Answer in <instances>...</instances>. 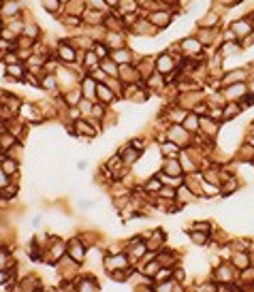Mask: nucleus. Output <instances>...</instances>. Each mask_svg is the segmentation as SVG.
<instances>
[{
	"label": "nucleus",
	"instance_id": "nucleus-42",
	"mask_svg": "<svg viewBox=\"0 0 254 292\" xmlns=\"http://www.w3.org/2000/svg\"><path fill=\"white\" fill-rule=\"evenodd\" d=\"M201 177H203V179H205V181L216 184V186H220V184H222V175H220V171L216 169V166H211V169L203 171V173H201Z\"/></svg>",
	"mask_w": 254,
	"mask_h": 292
},
{
	"label": "nucleus",
	"instance_id": "nucleus-53",
	"mask_svg": "<svg viewBox=\"0 0 254 292\" xmlns=\"http://www.w3.org/2000/svg\"><path fill=\"white\" fill-rule=\"evenodd\" d=\"M105 3H107V7H109V9H118L120 0H105Z\"/></svg>",
	"mask_w": 254,
	"mask_h": 292
},
{
	"label": "nucleus",
	"instance_id": "nucleus-55",
	"mask_svg": "<svg viewBox=\"0 0 254 292\" xmlns=\"http://www.w3.org/2000/svg\"><path fill=\"white\" fill-rule=\"evenodd\" d=\"M60 3H62V5H68V3H70V0H60Z\"/></svg>",
	"mask_w": 254,
	"mask_h": 292
},
{
	"label": "nucleus",
	"instance_id": "nucleus-31",
	"mask_svg": "<svg viewBox=\"0 0 254 292\" xmlns=\"http://www.w3.org/2000/svg\"><path fill=\"white\" fill-rule=\"evenodd\" d=\"M231 263H233L235 269L243 271L246 267H250V254L246 252V249H235V254L231 256Z\"/></svg>",
	"mask_w": 254,
	"mask_h": 292
},
{
	"label": "nucleus",
	"instance_id": "nucleus-13",
	"mask_svg": "<svg viewBox=\"0 0 254 292\" xmlns=\"http://www.w3.org/2000/svg\"><path fill=\"white\" fill-rule=\"evenodd\" d=\"M199 132H203V137H207V139H216L218 134H220V122L211 120L209 116H201V128H199Z\"/></svg>",
	"mask_w": 254,
	"mask_h": 292
},
{
	"label": "nucleus",
	"instance_id": "nucleus-44",
	"mask_svg": "<svg viewBox=\"0 0 254 292\" xmlns=\"http://www.w3.org/2000/svg\"><path fill=\"white\" fill-rule=\"evenodd\" d=\"M15 143H17V139H15V137H13V134L9 132V130H5L3 134H0V150H3V152H9V150H11Z\"/></svg>",
	"mask_w": 254,
	"mask_h": 292
},
{
	"label": "nucleus",
	"instance_id": "nucleus-52",
	"mask_svg": "<svg viewBox=\"0 0 254 292\" xmlns=\"http://www.w3.org/2000/svg\"><path fill=\"white\" fill-rule=\"evenodd\" d=\"M9 179H11V177H9V175H7L3 169H0V190H3V188L9 184Z\"/></svg>",
	"mask_w": 254,
	"mask_h": 292
},
{
	"label": "nucleus",
	"instance_id": "nucleus-19",
	"mask_svg": "<svg viewBox=\"0 0 254 292\" xmlns=\"http://www.w3.org/2000/svg\"><path fill=\"white\" fill-rule=\"evenodd\" d=\"M118 77H120L122 81H124V83H137V81H143V79L139 77L137 66H133V64H120Z\"/></svg>",
	"mask_w": 254,
	"mask_h": 292
},
{
	"label": "nucleus",
	"instance_id": "nucleus-37",
	"mask_svg": "<svg viewBox=\"0 0 254 292\" xmlns=\"http://www.w3.org/2000/svg\"><path fill=\"white\" fill-rule=\"evenodd\" d=\"M237 158L241 162H248V160H254V148L250 141H243L239 148H237Z\"/></svg>",
	"mask_w": 254,
	"mask_h": 292
},
{
	"label": "nucleus",
	"instance_id": "nucleus-26",
	"mask_svg": "<svg viewBox=\"0 0 254 292\" xmlns=\"http://www.w3.org/2000/svg\"><path fill=\"white\" fill-rule=\"evenodd\" d=\"M26 72H28V68H26V64H24V62H15V64H7L5 75H7V79L22 81V79L26 77Z\"/></svg>",
	"mask_w": 254,
	"mask_h": 292
},
{
	"label": "nucleus",
	"instance_id": "nucleus-7",
	"mask_svg": "<svg viewBox=\"0 0 254 292\" xmlns=\"http://www.w3.org/2000/svg\"><path fill=\"white\" fill-rule=\"evenodd\" d=\"M154 68H156V72H160V75H165V77L173 75L177 70V64H175L173 56H171V51H162V54L154 60Z\"/></svg>",
	"mask_w": 254,
	"mask_h": 292
},
{
	"label": "nucleus",
	"instance_id": "nucleus-29",
	"mask_svg": "<svg viewBox=\"0 0 254 292\" xmlns=\"http://www.w3.org/2000/svg\"><path fill=\"white\" fill-rule=\"evenodd\" d=\"M197 24H199V28H218L220 26V13L216 9H211V11H207Z\"/></svg>",
	"mask_w": 254,
	"mask_h": 292
},
{
	"label": "nucleus",
	"instance_id": "nucleus-25",
	"mask_svg": "<svg viewBox=\"0 0 254 292\" xmlns=\"http://www.w3.org/2000/svg\"><path fill=\"white\" fill-rule=\"evenodd\" d=\"M96 88H98V81L92 79L90 75H84V79H81V92H84V96L96 102Z\"/></svg>",
	"mask_w": 254,
	"mask_h": 292
},
{
	"label": "nucleus",
	"instance_id": "nucleus-12",
	"mask_svg": "<svg viewBox=\"0 0 254 292\" xmlns=\"http://www.w3.org/2000/svg\"><path fill=\"white\" fill-rule=\"evenodd\" d=\"M66 254L73 258V260H77V263L81 265L86 260V245H84V241L81 239H70V241L66 243Z\"/></svg>",
	"mask_w": 254,
	"mask_h": 292
},
{
	"label": "nucleus",
	"instance_id": "nucleus-45",
	"mask_svg": "<svg viewBox=\"0 0 254 292\" xmlns=\"http://www.w3.org/2000/svg\"><path fill=\"white\" fill-rule=\"evenodd\" d=\"M43 9L52 15H60V11H64V5L60 0H43Z\"/></svg>",
	"mask_w": 254,
	"mask_h": 292
},
{
	"label": "nucleus",
	"instance_id": "nucleus-46",
	"mask_svg": "<svg viewBox=\"0 0 254 292\" xmlns=\"http://www.w3.org/2000/svg\"><path fill=\"white\" fill-rule=\"evenodd\" d=\"M162 188V181L158 179V175H154V177H150V179L146 181V186H143V190L148 192V194H158V190Z\"/></svg>",
	"mask_w": 254,
	"mask_h": 292
},
{
	"label": "nucleus",
	"instance_id": "nucleus-32",
	"mask_svg": "<svg viewBox=\"0 0 254 292\" xmlns=\"http://www.w3.org/2000/svg\"><path fill=\"white\" fill-rule=\"evenodd\" d=\"M146 237H150L148 241H146V245H148L150 252H154V249H158V247L165 245V233H162V231H152V233H148Z\"/></svg>",
	"mask_w": 254,
	"mask_h": 292
},
{
	"label": "nucleus",
	"instance_id": "nucleus-2",
	"mask_svg": "<svg viewBox=\"0 0 254 292\" xmlns=\"http://www.w3.org/2000/svg\"><path fill=\"white\" fill-rule=\"evenodd\" d=\"M167 139L177 143L182 150L190 148V145H192V134L184 126H182V124H169V126H167Z\"/></svg>",
	"mask_w": 254,
	"mask_h": 292
},
{
	"label": "nucleus",
	"instance_id": "nucleus-11",
	"mask_svg": "<svg viewBox=\"0 0 254 292\" xmlns=\"http://www.w3.org/2000/svg\"><path fill=\"white\" fill-rule=\"evenodd\" d=\"M248 77H250V72L246 68H233V70L225 72L220 81H222V88H227V86H233V83H246Z\"/></svg>",
	"mask_w": 254,
	"mask_h": 292
},
{
	"label": "nucleus",
	"instance_id": "nucleus-47",
	"mask_svg": "<svg viewBox=\"0 0 254 292\" xmlns=\"http://www.w3.org/2000/svg\"><path fill=\"white\" fill-rule=\"evenodd\" d=\"M190 241L197 243V245H205L209 241V233H203V231H190Z\"/></svg>",
	"mask_w": 254,
	"mask_h": 292
},
{
	"label": "nucleus",
	"instance_id": "nucleus-23",
	"mask_svg": "<svg viewBox=\"0 0 254 292\" xmlns=\"http://www.w3.org/2000/svg\"><path fill=\"white\" fill-rule=\"evenodd\" d=\"M19 11H22V7H19L17 0H3V3H0V17H5V19L17 17Z\"/></svg>",
	"mask_w": 254,
	"mask_h": 292
},
{
	"label": "nucleus",
	"instance_id": "nucleus-48",
	"mask_svg": "<svg viewBox=\"0 0 254 292\" xmlns=\"http://www.w3.org/2000/svg\"><path fill=\"white\" fill-rule=\"evenodd\" d=\"M92 49H94V54H96L100 60L109 58V54H111V49H109V47L103 43V41H100V43H94V47H92Z\"/></svg>",
	"mask_w": 254,
	"mask_h": 292
},
{
	"label": "nucleus",
	"instance_id": "nucleus-18",
	"mask_svg": "<svg viewBox=\"0 0 254 292\" xmlns=\"http://www.w3.org/2000/svg\"><path fill=\"white\" fill-rule=\"evenodd\" d=\"M105 17H107V13L105 11H96V9H86L84 15H81V19H84L86 26H103Z\"/></svg>",
	"mask_w": 254,
	"mask_h": 292
},
{
	"label": "nucleus",
	"instance_id": "nucleus-10",
	"mask_svg": "<svg viewBox=\"0 0 254 292\" xmlns=\"http://www.w3.org/2000/svg\"><path fill=\"white\" fill-rule=\"evenodd\" d=\"M130 30L137 34V36H143V39H152V36H156L160 30L156 28V26H152L150 24V19L148 17H143V19H137V22L130 26Z\"/></svg>",
	"mask_w": 254,
	"mask_h": 292
},
{
	"label": "nucleus",
	"instance_id": "nucleus-38",
	"mask_svg": "<svg viewBox=\"0 0 254 292\" xmlns=\"http://www.w3.org/2000/svg\"><path fill=\"white\" fill-rule=\"evenodd\" d=\"M165 81H167V77L154 70V72H152V77L146 79V86H148V90H162V88H165Z\"/></svg>",
	"mask_w": 254,
	"mask_h": 292
},
{
	"label": "nucleus",
	"instance_id": "nucleus-3",
	"mask_svg": "<svg viewBox=\"0 0 254 292\" xmlns=\"http://www.w3.org/2000/svg\"><path fill=\"white\" fill-rule=\"evenodd\" d=\"M179 49H182V56L186 60H201V54H203V43L197 39V36H186L179 41Z\"/></svg>",
	"mask_w": 254,
	"mask_h": 292
},
{
	"label": "nucleus",
	"instance_id": "nucleus-5",
	"mask_svg": "<svg viewBox=\"0 0 254 292\" xmlns=\"http://www.w3.org/2000/svg\"><path fill=\"white\" fill-rule=\"evenodd\" d=\"M239 277V269L233 267V263H220L214 271L216 284H233Z\"/></svg>",
	"mask_w": 254,
	"mask_h": 292
},
{
	"label": "nucleus",
	"instance_id": "nucleus-22",
	"mask_svg": "<svg viewBox=\"0 0 254 292\" xmlns=\"http://www.w3.org/2000/svg\"><path fill=\"white\" fill-rule=\"evenodd\" d=\"M197 39L203 43V47H209V45H214L218 43V28H199V34Z\"/></svg>",
	"mask_w": 254,
	"mask_h": 292
},
{
	"label": "nucleus",
	"instance_id": "nucleus-17",
	"mask_svg": "<svg viewBox=\"0 0 254 292\" xmlns=\"http://www.w3.org/2000/svg\"><path fill=\"white\" fill-rule=\"evenodd\" d=\"M111 60H116L118 64H133V62L137 60L135 58V51L133 49H128V47H120V49H114L109 54Z\"/></svg>",
	"mask_w": 254,
	"mask_h": 292
},
{
	"label": "nucleus",
	"instance_id": "nucleus-43",
	"mask_svg": "<svg viewBox=\"0 0 254 292\" xmlns=\"http://www.w3.org/2000/svg\"><path fill=\"white\" fill-rule=\"evenodd\" d=\"M60 22H62L66 28H79V26H84V19H81V15H70V13H64L62 17H60Z\"/></svg>",
	"mask_w": 254,
	"mask_h": 292
},
{
	"label": "nucleus",
	"instance_id": "nucleus-28",
	"mask_svg": "<svg viewBox=\"0 0 254 292\" xmlns=\"http://www.w3.org/2000/svg\"><path fill=\"white\" fill-rule=\"evenodd\" d=\"M162 171H165L167 175H173V177L184 175V169H182L179 158H165V160H162Z\"/></svg>",
	"mask_w": 254,
	"mask_h": 292
},
{
	"label": "nucleus",
	"instance_id": "nucleus-49",
	"mask_svg": "<svg viewBox=\"0 0 254 292\" xmlns=\"http://www.w3.org/2000/svg\"><path fill=\"white\" fill-rule=\"evenodd\" d=\"M86 7L88 9H96V11H105L107 13V3H105V0H86Z\"/></svg>",
	"mask_w": 254,
	"mask_h": 292
},
{
	"label": "nucleus",
	"instance_id": "nucleus-51",
	"mask_svg": "<svg viewBox=\"0 0 254 292\" xmlns=\"http://www.w3.org/2000/svg\"><path fill=\"white\" fill-rule=\"evenodd\" d=\"M9 265H11V260H9V254L5 252V249H0V269H7Z\"/></svg>",
	"mask_w": 254,
	"mask_h": 292
},
{
	"label": "nucleus",
	"instance_id": "nucleus-9",
	"mask_svg": "<svg viewBox=\"0 0 254 292\" xmlns=\"http://www.w3.org/2000/svg\"><path fill=\"white\" fill-rule=\"evenodd\" d=\"M103 267H105L107 273H111V271H118V269H128V267H130V260H128L126 254H122V252L109 254V256L103 260Z\"/></svg>",
	"mask_w": 254,
	"mask_h": 292
},
{
	"label": "nucleus",
	"instance_id": "nucleus-24",
	"mask_svg": "<svg viewBox=\"0 0 254 292\" xmlns=\"http://www.w3.org/2000/svg\"><path fill=\"white\" fill-rule=\"evenodd\" d=\"M241 105L237 100H229V102H225L222 105V122H231V120H235L239 113H241Z\"/></svg>",
	"mask_w": 254,
	"mask_h": 292
},
{
	"label": "nucleus",
	"instance_id": "nucleus-21",
	"mask_svg": "<svg viewBox=\"0 0 254 292\" xmlns=\"http://www.w3.org/2000/svg\"><path fill=\"white\" fill-rule=\"evenodd\" d=\"M118 154L122 156V160H124V164H126V166H133V164L139 160L141 150H137L133 143H128V145H124V148H122Z\"/></svg>",
	"mask_w": 254,
	"mask_h": 292
},
{
	"label": "nucleus",
	"instance_id": "nucleus-15",
	"mask_svg": "<svg viewBox=\"0 0 254 292\" xmlns=\"http://www.w3.org/2000/svg\"><path fill=\"white\" fill-rule=\"evenodd\" d=\"M222 94H225L227 102L229 100H239L241 96H246V94H248V83H233V86L222 88Z\"/></svg>",
	"mask_w": 254,
	"mask_h": 292
},
{
	"label": "nucleus",
	"instance_id": "nucleus-41",
	"mask_svg": "<svg viewBox=\"0 0 254 292\" xmlns=\"http://www.w3.org/2000/svg\"><path fill=\"white\" fill-rule=\"evenodd\" d=\"M201 194L207 196V199H211V196H218V194H220V186L211 184V181H205V179L201 177Z\"/></svg>",
	"mask_w": 254,
	"mask_h": 292
},
{
	"label": "nucleus",
	"instance_id": "nucleus-27",
	"mask_svg": "<svg viewBox=\"0 0 254 292\" xmlns=\"http://www.w3.org/2000/svg\"><path fill=\"white\" fill-rule=\"evenodd\" d=\"M179 154H182V148L177 143L169 141V139L160 141V156L162 158H179Z\"/></svg>",
	"mask_w": 254,
	"mask_h": 292
},
{
	"label": "nucleus",
	"instance_id": "nucleus-35",
	"mask_svg": "<svg viewBox=\"0 0 254 292\" xmlns=\"http://www.w3.org/2000/svg\"><path fill=\"white\" fill-rule=\"evenodd\" d=\"M243 47H241V43L239 41H222L220 43V54L222 56H235V54H239Z\"/></svg>",
	"mask_w": 254,
	"mask_h": 292
},
{
	"label": "nucleus",
	"instance_id": "nucleus-4",
	"mask_svg": "<svg viewBox=\"0 0 254 292\" xmlns=\"http://www.w3.org/2000/svg\"><path fill=\"white\" fill-rule=\"evenodd\" d=\"M70 132L79 139H92L98 134V124H94L92 120H75V124L70 126Z\"/></svg>",
	"mask_w": 254,
	"mask_h": 292
},
{
	"label": "nucleus",
	"instance_id": "nucleus-36",
	"mask_svg": "<svg viewBox=\"0 0 254 292\" xmlns=\"http://www.w3.org/2000/svg\"><path fill=\"white\" fill-rule=\"evenodd\" d=\"M0 169H3L9 177H15L17 171H19V162L15 158H11V156H5L3 162H0Z\"/></svg>",
	"mask_w": 254,
	"mask_h": 292
},
{
	"label": "nucleus",
	"instance_id": "nucleus-6",
	"mask_svg": "<svg viewBox=\"0 0 254 292\" xmlns=\"http://www.w3.org/2000/svg\"><path fill=\"white\" fill-rule=\"evenodd\" d=\"M231 30H233V34L237 36V41L241 43L246 36H250L254 32V15H246V17H241L237 19V22H233L231 24Z\"/></svg>",
	"mask_w": 254,
	"mask_h": 292
},
{
	"label": "nucleus",
	"instance_id": "nucleus-39",
	"mask_svg": "<svg viewBox=\"0 0 254 292\" xmlns=\"http://www.w3.org/2000/svg\"><path fill=\"white\" fill-rule=\"evenodd\" d=\"M103 83L116 94V96H122V94H124V81H122L120 77H107Z\"/></svg>",
	"mask_w": 254,
	"mask_h": 292
},
{
	"label": "nucleus",
	"instance_id": "nucleus-34",
	"mask_svg": "<svg viewBox=\"0 0 254 292\" xmlns=\"http://www.w3.org/2000/svg\"><path fill=\"white\" fill-rule=\"evenodd\" d=\"M96 98L98 102H103V105H111V102L116 100V94L111 92L105 83H98V88H96Z\"/></svg>",
	"mask_w": 254,
	"mask_h": 292
},
{
	"label": "nucleus",
	"instance_id": "nucleus-50",
	"mask_svg": "<svg viewBox=\"0 0 254 292\" xmlns=\"http://www.w3.org/2000/svg\"><path fill=\"white\" fill-rule=\"evenodd\" d=\"M209 222H195V226L190 228V231H203V233H209Z\"/></svg>",
	"mask_w": 254,
	"mask_h": 292
},
{
	"label": "nucleus",
	"instance_id": "nucleus-16",
	"mask_svg": "<svg viewBox=\"0 0 254 292\" xmlns=\"http://www.w3.org/2000/svg\"><path fill=\"white\" fill-rule=\"evenodd\" d=\"M103 43L114 51V49H120V47H126V36H124V30H120V32H105V39Z\"/></svg>",
	"mask_w": 254,
	"mask_h": 292
},
{
	"label": "nucleus",
	"instance_id": "nucleus-14",
	"mask_svg": "<svg viewBox=\"0 0 254 292\" xmlns=\"http://www.w3.org/2000/svg\"><path fill=\"white\" fill-rule=\"evenodd\" d=\"M135 66H137V70H139V77L141 79H148V77H152V72H154L156 68H154V60H152L150 56H139L137 60H135Z\"/></svg>",
	"mask_w": 254,
	"mask_h": 292
},
{
	"label": "nucleus",
	"instance_id": "nucleus-30",
	"mask_svg": "<svg viewBox=\"0 0 254 292\" xmlns=\"http://www.w3.org/2000/svg\"><path fill=\"white\" fill-rule=\"evenodd\" d=\"M182 126H184L190 134H199V128H201V118L197 116V113H192V111H188L186 113V118H184V122H182Z\"/></svg>",
	"mask_w": 254,
	"mask_h": 292
},
{
	"label": "nucleus",
	"instance_id": "nucleus-20",
	"mask_svg": "<svg viewBox=\"0 0 254 292\" xmlns=\"http://www.w3.org/2000/svg\"><path fill=\"white\" fill-rule=\"evenodd\" d=\"M75 288L79 292H94V290H98V281L92 275H77L75 277Z\"/></svg>",
	"mask_w": 254,
	"mask_h": 292
},
{
	"label": "nucleus",
	"instance_id": "nucleus-8",
	"mask_svg": "<svg viewBox=\"0 0 254 292\" xmlns=\"http://www.w3.org/2000/svg\"><path fill=\"white\" fill-rule=\"evenodd\" d=\"M146 17L150 19L152 26H156L158 30H165L171 26V22H173V11H169V9H158V11L146 13Z\"/></svg>",
	"mask_w": 254,
	"mask_h": 292
},
{
	"label": "nucleus",
	"instance_id": "nucleus-1",
	"mask_svg": "<svg viewBox=\"0 0 254 292\" xmlns=\"http://www.w3.org/2000/svg\"><path fill=\"white\" fill-rule=\"evenodd\" d=\"M84 51H79L70 41H60L58 43V49H56V60L62 62V64H73L81 58Z\"/></svg>",
	"mask_w": 254,
	"mask_h": 292
},
{
	"label": "nucleus",
	"instance_id": "nucleus-54",
	"mask_svg": "<svg viewBox=\"0 0 254 292\" xmlns=\"http://www.w3.org/2000/svg\"><path fill=\"white\" fill-rule=\"evenodd\" d=\"M86 166H88V162H86V160H79V162H77V169H79V171H84Z\"/></svg>",
	"mask_w": 254,
	"mask_h": 292
},
{
	"label": "nucleus",
	"instance_id": "nucleus-40",
	"mask_svg": "<svg viewBox=\"0 0 254 292\" xmlns=\"http://www.w3.org/2000/svg\"><path fill=\"white\" fill-rule=\"evenodd\" d=\"M100 68L107 72V77H118V72H120V64L116 60H111V58L100 60Z\"/></svg>",
	"mask_w": 254,
	"mask_h": 292
},
{
	"label": "nucleus",
	"instance_id": "nucleus-33",
	"mask_svg": "<svg viewBox=\"0 0 254 292\" xmlns=\"http://www.w3.org/2000/svg\"><path fill=\"white\" fill-rule=\"evenodd\" d=\"M197 199V194L190 190V188L186 186V184H182V186H177V194H175V201L179 203V205H184V203H192Z\"/></svg>",
	"mask_w": 254,
	"mask_h": 292
}]
</instances>
